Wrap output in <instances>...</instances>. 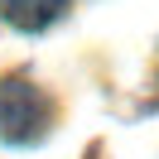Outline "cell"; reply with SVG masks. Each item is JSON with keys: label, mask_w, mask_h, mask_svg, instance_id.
Masks as SVG:
<instances>
[{"label": "cell", "mask_w": 159, "mask_h": 159, "mask_svg": "<svg viewBox=\"0 0 159 159\" xmlns=\"http://www.w3.org/2000/svg\"><path fill=\"white\" fill-rule=\"evenodd\" d=\"M53 106L34 82L24 77H5L0 82V140L10 145H34V140L48 130Z\"/></svg>", "instance_id": "1"}, {"label": "cell", "mask_w": 159, "mask_h": 159, "mask_svg": "<svg viewBox=\"0 0 159 159\" xmlns=\"http://www.w3.org/2000/svg\"><path fill=\"white\" fill-rule=\"evenodd\" d=\"M0 10H5V20H10L15 29L39 34V29H48V24L68 10V0H0Z\"/></svg>", "instance_id": "2"}]
</instances>
